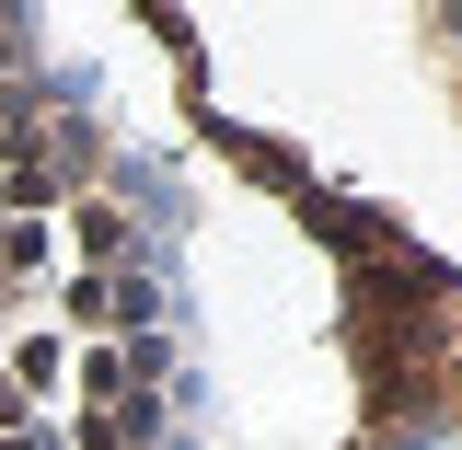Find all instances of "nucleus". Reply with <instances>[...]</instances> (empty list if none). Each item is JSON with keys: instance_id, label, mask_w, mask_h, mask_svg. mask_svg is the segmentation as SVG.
<instances>
[{"instance_id": "obj_1", "label": "nucleus", "mask_w": 462, "mask_h": 450, "mask_svg": "<svg viewBox=\"0 0 462 450\" xmlns=\"http://www.w3.org/2000/svg\"><path fill=\"white\" fill-rule=\"evenodd\" d=\"M0 450H208L185 185L93 58L0 12Z\"/></svg>"}, {"instance_id": "obj_2", "label": "nucleus", "mask_w": 462, "mask_h": 450, "mask_svg": "<svg viewBox=\"0 0 462 450\" xmlns=\"http://www.w3.org/2000/svg\"><path fill=\"white\" fill-rule=\"evenodd\" d=\"M428 58H439V69L462 81V12H451V23H428Z\"/></svg>"}]
</instances>
